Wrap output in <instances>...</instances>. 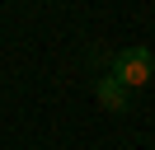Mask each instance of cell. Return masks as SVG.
I'll list each match as a JSON object with an SVG mask.
<instances>
[{
  "label": "cell",
  "mask_w": 155,
  "mask_h": 150,
  "mask_svg": "<svg viewBox=\"0 0 155 150\" xmlns=\"http://www.w3.org/2000/svg\"><path fill=\"white\" fill-rule=\"evenodd\" d=\"M113 75L127 84V89L150 84V75H155V56H150V47H122V52L113 56Z\"/></svg>",
  "instance_id": "6da1fadb"
},
{
  "label": "cell",
  "mask_w": 155,
  "mask_h": 150,
  "mask_svg": "<svg viewBox=\"0 0 155 150\" xmlns=\"http://www.w3.org/2000/svg\"><path fill=\"white\" fill-rule=\"evenodd\" d=\"M94 99L104 103L108 112H127V103H132V89H127L117 75H99V80H94Z\"/></svg>",
  "instance_id": "7a4b0ae2"
}]
</instances>
